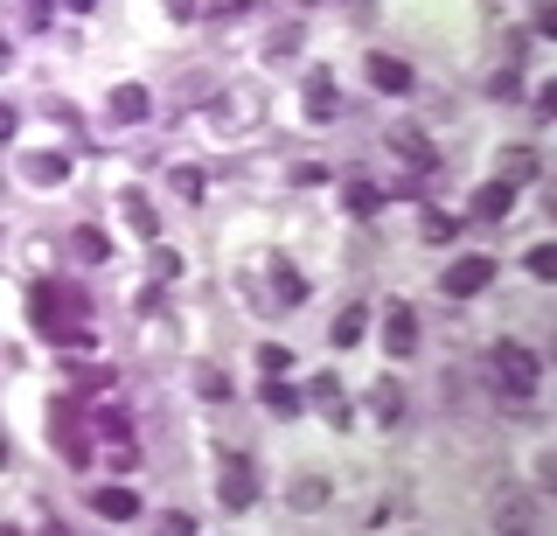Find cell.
Wrapping results in <instances>:
<instances>
[{"label":"cell","instance_id":"6da1fadb","mask_svg":"<svg viewBox=\"0 0 557 536\" xmlns=\"http://www.w3.org/2000/svg\"><path fill=\"white\" fill-rule=\"evenodd\" d=\"M28 314H35V327H42L49 341H70V349H84V341H91V321H84V292H77V286H49V279H35Z\"/></svg>","mask_w":557,"mask_h":536},{"label":"cell","instance_id":"7a4b0ae2","mask_svg":"<svg viewBox=\"0 0 557 536\" xmlns=\"http://www.w3.org/2000/svg\"><path fill=\"white\" fill-rule=\"evenodd\" d=\"M487 370H495V384L509 397H536V390H544V362H536V349H522V341H495Z\"/></svg>","mask_w":557,"mask_h":536},{"label":"cell","instance_id":"3957f363","mask_svg":"<svg viewBox=\"0 0 557 536\" xmlns=\"http://www.w3.org/2000/svg\"><path fill=\"white\" fill-rule=\"evenodd\" d=\"M49 439L63 446L70 466L91 460V439H84V404H77V397H57V404H49Z\"/></svg>","mask_w":557,"mask_h":536},{"label":"cell","instance_id":"277c9868","mask_svg":"<svg viewBox=\"0 0 557 536\" xmlns=\"http://www.w3.org/2000/svg\"><path fill=\"white\" fill-rule=\"evenodd\" d=\"M216 501H223V509H251V501H258V466L244 453L216 460Z\"/></svg>","mask_w":557,"mask_h":536},{"label":"cell","instance_id":"5b68a950","mask_svg":"<svg viewBox=\"0 0 557 536\" xmlns=\"http://www.w3.org/2000/svg\"><path fill=\"white\" fill-rule=\"evenodd\" d=\"M251 105H258V91L237 84V91H223L216 105H209V126H216V133H244V126H251Z\"/></svg>","mask_w":557,"mask_h":536},{"label":"cell","instance_id":"8992f818","mask_svg":"<svg viewBox=\"0 0 557 536\" xmlns=\"http://www.w3.org/2000/svg\"><path fill=\"white\" fill-rule=\"evenodd\" d=\"M383 349H391V356H411L418 349V314H411L405 300L383 307Z\"/></svg>","mask_w":557,"mask_h":536},{"label":"cell","instance_id":"52a82bcc","mask_svg":"<svg viewBox=\"0 0 557 536\" xmlns=\"http://www.w3.org/2000/svg\"><path fill=\"white\" fill-rule=\"evenodd\" d=\"M530 501H536V495H516V488H509L495 509H487V523H495V529H544V509H530Z\"/></svg>","mask_w":557,"mask_h":536},{"label":"cell","instance_id":"ba28073f","mask_svg":"<svg viewBox=\"0 0 557 536\" xmlns=\"http://www.w3.org/2000/svg\"><path fill=\"white\" fill-rule=\"evenodd\" d=\"M487 279H495V258H460V265H446V292H453V300H474Z\"/></svg>","mask_w":557,"mask_h":536},{"label":"cell","instance_id":"9c48e42d","mask_svg":"<svg viewBox=\"0 0 557 536\" xmlns=\"http://www.w3.org/2000/svg\"><path fill=\"white\" fill-rule=\"evenodd\" d=\"M300 105H307V119H313V126H327V119L342 112V91H335V77H327V71H313V77H307V98H300Z\"/></svg>","mask_w":557,"mask_h":536},{"label":"cell","instance_id":"30bf717a","mask_svg":"<svg viewBox=\"0 0 557 536\" xmlns=\"http://www.w3.org/2000/svg\"><path fill=\"white\" fill-rule=\"evenodd\" d=\"M495 167H502L495 182H509V188H522V182H536V175H544L536 147H502V153H495Z\"/></svg>","mask_w":557,"mask_h":536},{"label":"cell","instance_id":"8fae6325","mask_svg":"<svg viewBox=\"0 0 557 536\" xmlns=\"http://www.w3.org/2000/svg\"><path fill=\"white\" fill-rule=\"evenodd\" d=\"M391 153H405V161L418 167V175H432V167H440V153H432V140H425V133H411V126H391Z\"/></svg>","mask_w":557,"mask_h":536},{"label":"cell","instance_id":"7c38bea8","mask_svg":"<svg viewBox=\"0 0 557 536\" xmlns=\"http://www.w3.org/2000/svg\"><path fill=\"white\" fill-rule=\"evenodd\" d=\"M147 112H153L147 84H119V91H112V126H139Z\"/></svg>","mask_w":557,"mask_h":536},{"label":"cell","instance_id":"4fadbf2b","mask_svg":"<svg viewBox=\"0 0 557 536\" xmlns=\"http://www.w3.org/2000/svg\"><path fill=\"white\" fill-rule=\"evenodd\" d=\"M509 210H516V188L509 182H487L481 196H474V216L481 223H509Z\"/></svg>","mask_w":557,"mask_h":536},{"label":"cell","instance_id":"5bb4252c","mask_svg":"<svg viewBox=\"0 0 557 536\" xmlns=\"http://www.w3.org/2000/svg\"><path fill=\"white\" fill-rule=\"evenodd\" d=\"M22 175H28L35 188H63V182H70V161H63V153H28Z\"/></svg>","mask_w":557,"mask_h":536},{"label":"cell","instance_id":"9a60e30c","mask_svg":"<svg viewBox=\"0 0 557 536\" xmlns=\"http://www.w3.org/2000/svg\"><path fill=\"white\" fill-rule=\"evenodd\" d=\"M91 509L104 515V523H133V515H139V495H133V488H98Z\"/></svg>","mask_w":557,"mask_h":536},{"label":"cell","instance_id":"2e32d148","mask_svg":"<svg viewBox=\"0 0 557 536\" xmlns=\"http://www.w3.org/2000/svg\"><path fill=\"white\" fill-rule=\"evenodd\" d=\"M370 84H376V91H411V63H397V57H370Z\"/></svg>","mask_w":557,"mask_h":536},{"label":"cell","instance_id":"e0dca14e","mask_svg":"<svg viewBox=\"0 0 557 536\" xmlns=\"http://www.w3.org/2000/svg\"><path fill=\"white\" fill-rule=\"evenodd\" d=\"M272 300H278V307H300V300H307V279H300V272L286 265V258L272 265Z\"/></svg>","mask_w":557,"mask_h":536},{"label":"cell","instance_id":"ac0fdd59","mask_svg":"<svg viewBox=\"0 0 557 536\" xmlns=\"http://www.w3.org/2000/svg\"><path fill=\"white\" fill-rule=\"evenodd\" d=\"M258 397H265V411H272V419H300V404H307V397L293 390V384H278V376H272V384L258 390Z\"/></svg>","mask_w":557,"mask_h":536},{"label":"cell","instance_id":"d6986e66","mask_svg":"<svg viewBox=\"0 0 557 536\" xmlns=\"http://www.w3.org/2000/svg\"><path fill=\"white\" fill-rule=\"evenodd\" d=\"M370 411H376L383 425H391V419H405V384H391V376H383V384L370 390Z\"/></svg>","mask_w":557,"mask_h":536},{"label":"cell","instance_id":"ffe728a7","mask_svg":"<svg viewBox=\"0 0 557 536\" xmlns=\"http://www.w3.org/2000/svg\"><path fill=\"white\" fill-rule=\"evenodd\" d=\"M362 327H370V314H362V307H342L335 327H327V341H335V349H348V341H362Z\"/></svg>","mask_w":557,"mask_h":536},{"label":"cell","instance_id":"44dd1931","mask_svg":"<svg viewBox=\"0 0 557 536\" xmlns=\"http://www.w3.org/2000/svg\"><path fill=\"white\" fill-rule=\"evenodd\" d=\"M293 509H307V515L327 509V481L321 474H300V481H293Z\"/></svg>","mask_w":557,"mask_h":536},{"label":"cell","instance_id":"7402d4cb","mask_svg":"<svg viewBox=\"0 0 557 536\" xmlns=\"http://www.w3.org/2000/svg\"><path fill=\"white\" fill-rule=\"evenodd\" d=\"M342 202H348L356 216H376V210H383V188H370V182H348V188H342Z\"/></svg>","mask_w":557,"mask_h":536},{"label":"cell","instance_id":"603a6c76","mask_svg":"<svg viewBox=\"0 0 557 536\" xmlns=\"http://www.w3.org/2000/svg\"><path fill=\"white\" fill-rule=\"evenodd\" d=\"M126 216H133V230L147 237V245L161 237V216H153V202H147V196H126Z\"/></svg>","mask_w":557,"mask_h":536},{"label":"cell","instance_id":"cb8c5ba5","mask_svg":"<svg viewBox=\"0 0 557 536\" xmlns=\"http://www.w3.org/2000/svg\"><path fill=\"white\" fill-rule=\"evenodd\" d=\"M453 237H460V216L432 210V216H425V245H453Z\"/></svg>","mask_w":557,"mask_h":536},{"label":"cell","instance_id":"d4e9b609","mask_svg":"<svg viewBox=\"0 0 557 536\" xmlns=\"http://www.w3.org/2000/svg\"><path fill=\"white\" fill-rule=\"evenodd\" d=\"M70 245H77V258H91V265H98V258L112 251V237H104V230H91V223H84V230L70 237Z\"/></svg>","mask_w":557,"mask_h":536},{"label":"cell","instance_id":"484cf974","mask_svg":"<svg viewBox=\"0 0 557 536\" xmlns=\"http://www.w3.org/2000/svg\"><path fill=\"white\" fill-rule=\"evenodd\" d=\"M196 390L202 397H231V376H223L216 362H202V370H196Z\"/></svg>","mask_w":557,"mask_h":536},{"label":"cell","instance_id":"4316f807","mask_svg":"<svg viewBox=\"0 0 557 536\" xmlns=\"http://www.w3.org/2000/svg\"><path fill=\"white\" fill-rule=\"evenodd\" d=\"M530 272H536V279H557V251L536 245V251H530Z\"/></svg>","mask_w":557,"mask_h":536},{"label":"cell","instance_id":"83f0119b","mask_svg":"<svg viewBox=\"0 0 557 536\" xmlns=\"http://www.w3.org/2000/svg\"><path fill=\"white\" fill-rule=\"evenodd\" d=\"M168 182H174V188H182V196H188V202H196V196H202V175H196V167H174V175H168Z\"/></svg>","mask_w":557,"mask_h":536},{"label":"cell","instance_id":"f1b7e54d","mask_svg":"<svg viewBox=\"0 0 557 536\" xmlns=\"http://www.w3.org/2000/svg\"><path fill=\"white\" fill-rule=\"evenodd\" d=\"M293 182H300V188H321L327 167H321V161H300V167H293Z\"/></svg>","mask_w":557,"mask_h":536},{"label":"cell","instance_id":"f546056e","mask_svg":"<svg viewBox=\"0 0 557 536\" xmlns=\"http://www.w3.org/2000/svg\"><path fill=\"white\" fill-rule=\"evenodd\" d=\"M487 91H495V98H516V91H522V77H516V71H495V84H487Z\"/></svg>","mask_w":557,"mask_h":536},{"label":"cell","instance_id":"4dcf8cb0","mask_svg":"<svg viewBox=\"0 0 557 536\" xmlns=\"http://www.w3.org/2000/svg\"><path fill=\"white\" fill-rule=\"evenodd\" d=\"M258 362H265V376H286V349H272V341L258 349Z\"/></svg>","mask_w":557,"mask_h":536},{"label":"cell","instance_id":"1f68e13d","mask_svg":"<svg viewBox=\"0 0 557 536\" xmlns=\"http://www.w3.org/2000/svg\"><path fill=\"white\" fill-rule=\"evenodd\" d=\"M251 8V0H209V14H223V22H231V14H244Z\"/></svg>","mask_w":557,"mask_h":536},{"label":"cell","instance_id":"d6a6232c","mask_svg":"<svg viewBox=\"0 0 557 536\" xmlns=\"http://www.w3.org/2000/svg\"><path fill=\"white\" fill-rule=\"evenodd\" d=\"M168 14H174V22H188V14H196V0H168Z\"/></svg>","mask_w":557,"mask_h":536},{"label":"cell","instance_id":"836d02e7","mask_svg":"<svg viewBox=\"0 0 557 536\" xmlns=\"http://www.w3.org/2000/svg\"><path fill=\"white\" fill-rule=\"evenodd\" d=\"M8 133H14V105H0V140H8Z\"/></svg>","mask_w":557,"mask_h":536},{"label":"cell","instance_id":"e575fe53","mask_svg":"<svg viewBox=\"0 0 557 536\" xmlns=\"http://www.w3.org/2000/svg\"><path fill=\"white\" fill-rule=\"evenodd\" d=\"M14 460V446H8V432H0V466H8Z\"/></svg>","mask_w":557,"mask_h":536},{"label":"cell","instance_id":"d590c367","mask_svg":"<svg viewBox=\"0 0 557 536\" xmlns=\"http://www.w3.org/2000/svg\"><path fill=\"white\" fill-rule=\"evenodd\" d=\"M8 63H14V49H8V36H0V71H8Z\"/></svg>","mask_w":557,"mask_h":536}]
</instances>
